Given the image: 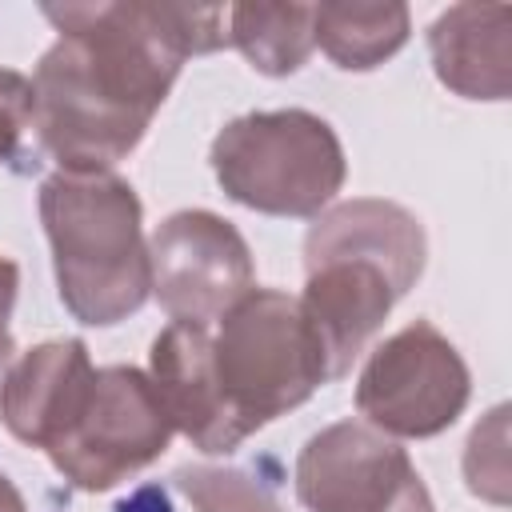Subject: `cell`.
Instances as JSON below:
<instances>
[{
    "mask_svg": "<svg viewBox=\"0 0 512 512\" xmlns=\"http://www.w3.org/2000/svg\"><path fill=\"white\" fill-rule=\"evenodd\" d=\"M56 44L32 76V128L60 172H108L148 132L180 64L228 44L200 4H44Z\"/></svg>",
    "mask_w": 512,
    "mask_h": 512,
    "instance_id": "obj_1",
    "label": "cell"
},
{
    "mask_svg": "<svg viewBox=\"0 0 512 512\" xmlns=\"http://www.w3.org/2000/svg\"><path fill=\"white\" fill-rule=\"evenodd\" d=\"M40 220L64 308L84 324H116L152 292L140 200L116 172H56L40 184Z\"/></svg>",
    "mask_w": 512,
    "mask_h": 512,
    "instance_id": "obj_2",
    "label": "cell"
},
{
    "mask_svg": "<svg viewBox=\"0 0 512 512\" xmlns=\"http://www.w3.org/2000/svg\"><path fill=\"white\" fill-rule=\"evenodd\" d=\"M212 368L228 408L248 432L304 404L332 380L324 344L300 300L276 288H252L220 316Z\"/></svg>",
    "mask_w": 512,
    "mask_h": 512,
    "instance_id": "obj_3",
    "label": "cell"
},
{
    "mask_svg": "<svg viewBox=\"0 0 512 512\" xmlns=\"http://www.w3.org/2000/svg\"><path fill=\"white\" fill-rule=\"evenodd\" d=\"M220 188L268 216H316L344 184V148L328 120L304 108L248 112L212 140Z\"/></svg>",
    "mask_w": 512,
    "mask_h": 512,
    "instance_id": "obj_4",
    "label": "cell"
},
{
    "mask_svg": "<svg viewBox=\"0 0 512 512\" xmlns=\"http://www.w3.org/2000/svg\"><path fill=\"white\" fill-rule=\"evenodd\" d=\"M172 420L140 368H96L92 396L68 436L48 448L64 480L84 492H108L132 472L148 468L172 440Z\"/></svg>",
    "mask_w": 512,
    "mask_h": 512,
    "instance_id": "obj_5",
    "label": "cell"
},
{
    "mask_svg": "<svg viewBox=\"0 0 512 512\" xmlns=\"http://www.w3.org/2000/svg\"><path fill=\"white\" fill-rule=\"evenodd\" d=\"M468 364L428 320L388 336L356 384L360 416L384 436H436L468 404Z\"/></svg>",
    "mask_w": 512,
    "mask_h": 512,
    "instance_id": "obj_6",
    "label": "cell"
},
{
    "mask_svg": "<svg viewBox=\"0 0 512 512\" xmlns=\"http://www.w3.org/2000/svg\"><path fill=\"white\" fill-rule=\"evenodd\" d=\"M296 496L308 512H436L408 452L356 420H340L304 444Z\"/></svg>",
    "mask_w": 512,
    "mask_h": 512,
    "instance_id": "obj_7",
    "label": "cell"
},
{
    "mask_svg": "<svg viewBox=\"0 0 512 512\" xmlns=\"http://www.w3.org/2000/svg\"><path fill=\"white\" fill-rule=\"evenodd\" d=\"M152 292L176 324L208 328L252 292V252L216 212H172L148 240Z\"/></svg>",
    "mask_w": 512,
    "mask_h": 512,
    "instance_id": "obj_8",
    "label": "cell"
},
{
    "mask_svg": "<svg viewBox=\"0 0 512 512\" xmlns=\"http://www.w3.org/2000/svg\"><path fill=\"white\" fill-rule=\"evenodd\" d=\"M304 296L300 308L312 320L332 380L352 368V360L364 352L368 336L388 320L392 304L404 296L396 276L380 268L376 260L360 256H304Z\"/></svg>",
    "mask_w": 512,
    "mask_h": 512,
    "instance_id": "obj_9",
    "label": "cell"
},
{
    "mask_svg": "<svg viewBox=\"0 0 512 512\" xmlns=\"http://www.w3.org/2000/svg\"><path fill=\"white\" fill-rule=\"evenodd\" d=\"M92 384L96 368L84 340L36 344L20 360H12L0 380V420L16 440L48 452L80 420Z\"/></svg>",
    "mask_w": 512,
    "mask_h": 512,
    "instance_id": "obj_10",
    "label": "cell"
},
{
    "mask_svg": "<svg viewBox=\"0 0 512 512\" xmlns=\"http://www.w3.org/2000/svg\"><path fill=\"white\" fill-rule=\"evenodd\" d=\"M168 420L184 432L200 452H232L244 436H252L240 416L228 408L216 368H212V336L196 324H168L152 340V372H148Z\"/></svg>",
    "mask_w": 512,
    "mask_h": 512,
    "instance_id": "obj_11",
    "label": "cell"
},
{
    "mask_svg": "<svg viewBox=\"0 0 512 512\" xmlns=\"http://www.w3.org/2000/svg\"><path fill=\"white\" fill-rule=\"evenodd\" d=\"M332 252L376 260L408 292L424 272L428 244H424L420 220L408 208H400L392 200L360 196V200H344V204L320 212V220L308 228L304 256H332Z\"/></svg>",
    "mask_w": 512,
    "mask_h": 512,
    "instance_id": "obj_12",
    "label": "cell"
},
{
    "mask_svg": "<svg viewBox=\"0 0 512 512\" xmlns=\"http://www.w3.org/2000/svg\"><path fill=\"white\" fill-rule=\"evenodd\" d=\"M508 4H452L428 28V48L440 84L468 100H504L512 84L508 64Z\"/></svg>",
    "mask_w": 512,
    "mask_h": 512,
    "instance_id": "obj_13",
    "label": "cell"
},
{
    "mask_svg": "<svg viewBox=\"0 0 512 512\" xmlns=\"http://www.w3.org/2000/svg\"><path fill=\"white\" fill-rule=\"evenodd\" d=\"M312 40L336 68L368 72L408 40L404 4H312Z\"/></svg>",
    "mask_w": 512,
    "mask_h": 512,
    "instance_id": "obj_14",
    "label": "cell"
},
{
    "mask_svg": "<svg viewBox=\"0 0 512 512\" xmlns=\"http://www.w3.org/2000/svg\"><path fill=\"white\" fill-rule=\"evenodd\" d=\"M228 44H236L256 72L288 76L312 52V4H236L228 8Z\"/></svg>",
    "mask_w": 512,
    "mask_h": 512,
    "instance_id": "obj_15",
    "label": "cell"
},
{
    "mask_svg": "<svg viewBox=\"0 0 512 512\" xmlns=\"http://www.w3.org/2000/svg\"><path fill=\"white\" fill-rule=\"evenodd\" d=\"M172 480L192 500L196 512H284L280 500L272 496V488L260 484V476H252L244 468L188 464Z\"/></svg>",
    "mask_w": 512,
    "mask_h": 512,
    "instance_id": "obj_16",
    "label": "cell"
},
{
    "mask_svg": "<svg viewBox=\"0 0 512 512\" xmlns=\"http://www.w3.org/2000/svg\"><path fill=\"white\" fill-rule=\"evenodd\" d=\"M504 408H496L488 416V424H480L468 440V456H464V476L468 488L476 496H488L496 504L508 500V440H504Z\"/></svg>",
    "mask_w": 512,
    "mask_h": 512,
    "instance_id": "obj_17",
    "label": "cell"
},
{
    "mask_svg": "<svg viewBox=\"0 0 512 512\" xmlns=\"http://www.w3.org/2000/svg\"><path fill=\"white\" fill-rule=\"evenodd\" d=\"M32 124V80L0 68V160L20 148L24 128Z\"/></svg>",
    "mask_w": 512,
    "mask_h": 512,
    "instance_id": "obj_18",
    "label": "cell"
},
{
    "mask_svg": "<svg viewBox=\"0 0 512 512\" xmlns=\"http://www.w3.org/2000/svg\"><path fill=\"white\" fill-rule=\"evenodd\" d=\"M16 288H20V268H16L8 256H0V380H4V372L12 368V352H16L12 332H8V316H12V304H16Z\"/></svg>",
    "mask_w": 512,
    "mask_h": 512,
    "instance_id": "obj_19",
    "label": "cell"
},
{
    "mask_svg": "<svg viewBox=\"0 0 512 512\" xmlns=\"http://www.w3.org/2000/svg\"><path fill=\"white\" fill-rule=\"evenodd\" d=\"M116 512H172V504H168V496H164V488H156V484H148V488H140L136 496H128Z\"/></svg>",
    "mask_w": 512,
    "mask_h": 512,
    "instance_id": "obj_20",
    "label": "cell"
},
{
    "mask_svg": "<svg viewBox=\"0 0 512 512\" xmlns=\"http://www.w3.org/2000/svg\"><path fill=\"white\" fill-rule=\"evenodd\" d=\"M0 512H24V500H20L16 484L4 472H0Z\"/></svg>",
    "mask_w": 512,
    "mask_h": 512,
    "instance_id": "obj_21",
    "label": "cell"
}]
</instances>
